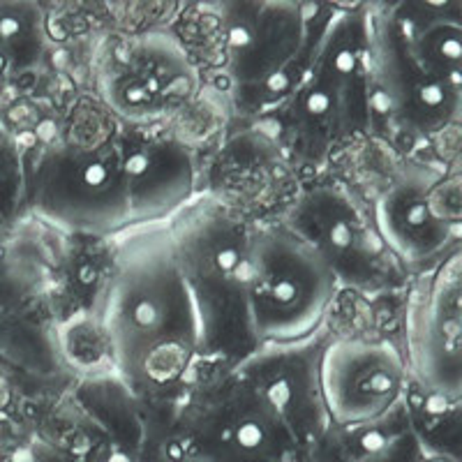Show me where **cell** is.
Here are the masks:
<instances>
[{"label": "cell", "instance_id": "cell-13", "mask_svg": "<svg viewBox=\"0 0 462 462\" xmlns=\"http://www.w3.org/2000/svg\"><path fill=\"white\" fill-rule=\"evenodd\" d=\"M326 331L296 345H266L254 349L231 370L271 411L300 457L308 460L331 432L319 389V356Z\"/></svg>", "mask_w": 462, "mask_h": 462}, {"label": "cell", "instance_id": "cell-10", "mask_svg": "<svg viewBox=\"0 0 462 462\" xmlns=\"http://www.w3.org/2000/svg\"><path fill=\"white\" fill-rule=\"evenodd\" d=\"M280 222L319 254L337 289L379 294L410 282L411 275L382 241L370 210L345 188L312 185L296 197Z\"/></svg>", "mask_w": 462, "mask_h": 462}, {"label": "cell", "instance_id": "cell-5", "mask_svg": "<svg viewBox=\"0 0 462 462\" xmlns=\"http://www.w3.org/2000/svg\"><path fill=\"white\" fill-rule=\"evenodd\" d=\"M164 226L199 321L201 363L231 368L259 349L247 312L253 225L213 197H195Z\"/></svg>", "mask_w": 462, "mask_h": 462}, {"label": "cell", "instance_id": "cell-4", "mask_svg": "<svg viewBox=\"0 0 462 462\" xmlns=\"http://www.w3.org/2000/svg\"><path fill=\"white\" fill-rule=\"evenodd\" d=\"M137 462H303L294 441L231 368L171 398L139 400Z\"/></svg>", "mask_w": 462, "mask_h": 462}, {"label": "cell", "instance_id": "cell-15", "mask_svg": "<svg viewBox=\"0 0 462 462\" xmlns=\"http://www.w3.org/2000/svg\"><path fill=\"white\" fill-rule=\"evenodd\" d=\"M152 127L127 123L121 127L123 167L134 229L164 225L195 199L197 171L192 152L183 142L160 134Z\"/></svg>", "mask_w": 462, "mask_h": 462}, {"label": "cell", "instance_id": "cell-2", "mask_svg": "<svg viewBox=\"0 0 462 462\" xmlns=\"http://www.w3.org/2000/svg\"><path fill=\"white\" fill-rule=\"evenodd\" d=\"M370 137L410 151L456 130L462 109V5L398 0L368 10Z\"/></svg>", "mask_w": 462, "mask_h": 462}, {"label": "cell", "instance_id": "cell-3", "mask_svg": "<svg viewBox=\"0 0 462 462\" xmlns=\"http://www.w3.org/2000/svg\"><path fill=\"white\" fill-rule=\"evenodd\" d=\"M368 10L333 3L299 84L268 118L294 167L317 169L345 143L370 137Z\"/></svg>", "mask_w": 462, "mask_h": 462}, {"label": "cell", "instance_id": "cell-8", "mask_svg": "<svg viewBox=\"0 0 462 462\" xmlns=\"http://www.w3.org/2000/svg\"><path fill=\"white\" fill-rule=\"evenodd\" d=\"M32 208L86 236L134 231L121 130L97 142L65 139L44 152L31 183Z\"/></svg>", "mask_w": 462, "mask_h": 462}, {"label": "cell", "instance_id": "cell-12", "mask_svg": "<svg viewBox=\"0 0 462 462\" xmlns=\"http://www.w3.org/2000/svg\"><path fill=\"white\" fill-rule=\"evenodd\" d=\"M400 352L407 377L462 398V250L411 275Z\"/></svg>", "mask_w": 462, "mask_h": 462}, {"label": "cell", "instance_id": "cell-17", "mask_svg": "<svg viewBox=\"0 0 462 462\" xmlns=\"http://www.w3.org/2000/svg\"><path fill=\"white\" fill-rule=\"evenodd\" d=\"M44 47L42 12L32 3H0V69L28 68Z\"/></svg>", "mask_w": 462, "mask_h": 462}, {"label": "cell", "instance_id": "cell-18", "mask_svg": "<svg viewBox=\"0 0 462 462\" xmlns=\"http://www.w3.org/2000/svg\"><path fill=\"white\" fill-rule=\"evenodd\" d=\"M419 462H460V460H457V457H451V456H439V453L423 451V456H420Z\"/></svg>", "mask_w": 462, "mask_h": 462}, {"label": "cell", "instance_id": "cell-16", "mask_svg": "<svg viewBox=\"0 0 462 462\" xmlns=\"http://www.w3.org/2000/svg\"><path fill=\"white\" fill-rule=\"evenodd\" d=\"M402 410L411 432L428 453L451 456L460 460L462 447V398L426 389L407 377Z\"/></svg>", "mask_w": 462, "mask_h": 462}, {"label": "cell", "instance_id": "cell-11", "mask_svg": "<svg viewBox=\"0 0 462 462\" xmlns=\"http://www.w3.org/2000/svg\"><path fill=\"white\" fill-rule=\"evenodd\" d=\"M100 95L127 125H158L195 97L199 77L183 44L169 32L114 42L100 65Z\"/></svg>", "mask_w": 462, "mask_h": 462}, {"label": "cell", "instance_id": "cell-7", "mask_svg": "<svg viewBox=\"0 0 462 462\" xmlns=\"http://www.w3.org/2000/svg\"><path fill=\"white\" fill-rule=\"evenodd\" d=\"M247 312L257 346L296 345L324 331L337 282L282 222L250 226Z\"/></svg>", "mask_w": 462, "mask_h": 462}, {"label": "cell", "instance_id": "cell-6", "mask_svg": "<svg viewBox=\"0 0 462 462\" xmlns=\"http://www.w3.org/2000/svg\"><path fill=\"white\" fill-rule=\"evenodd\" d=\"M222 35V79L231 109L268 121L299 84L333 3H208Z\"/></svg>", "mask_w": 462, "mask_h": 462}, {"label": "cell", "instance_id": "cell-14", "mask_svg": "<svg viewBox=\"0 0 462 462\" xmlns=\"http://www.w3.org/2000/svg\"><path fill=\"white\" fill-rule=\"evenodd\" d=\"M407 383L400 346L379 337H326L319 389L331 428H358L383 419Z\"/></svg>", "mask_w": 462, "mask_h": 462}, {"label": "cell", "instance_id": "cell-1", "mask_svg": "<svg viewBox=\"0 0 462 462\" xmlns=\"http://www.w3.org/2000/svg\"><path fill=\"white\" fill-rule=\"evenodd\" d=\"M97 326L118 382L134 398H171L197 377L199 321L167 226L127 231L100 294Z\"/></svg>", "mask_w": 462, "mask_h": 462}, {"label": "cell", "instance_id": "cell-20", "mask_svg": "<svg viewBox=\"0 0 462 462\" xmlns=\"http://www.w3.org/2000/svg\"><path fill=\"white\" fill-rule=\"evenodd\" d=\"M0 462H3V460H0Z\"/></svg>", "mask_w": 462, "mask_h": 462}, {"label": "cell", "instance_id": "cell-9", "mask_svg": "<svg viewBox=\"0 0 462 462\" xmlns=\"http://www.w3.org/2000/svg\"><path fill=\"white\" fill-rule=\"evenodd\" d=\"M374 226L410 275L462 250V188L456 164L410 160L374 201Z\"/></svg>", "mask_w": 462, "mask_h": 462}, {"label": "cell", "instance_id": "cell-19", "mask_svg": "<svg viewBox=\"0 0 462 462\" xmlns=\"http://www.w3.org/2000/svg\"><path fill=\"white\" fill-rule=\"evenodd\" d=\"M3 462H37L35 457H31V456H23V457H10V460H3Z\"/></svg>", "mask_w": 462, "mask_h": 462}]
</instances>
